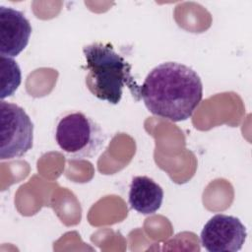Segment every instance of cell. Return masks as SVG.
I'll return each mask as SVG.
<instances>
[{"label": "cell", "instance_id": "3957f363", "mask_svg": "<svg viewBox=\"0 0 252 252\" xmlns=\"http://www.w3.org/2000/svg\"><path fill=\"white\" fill-rule=\"evenodd\" d=\"M55 141L69 159L92 158L103 148L106 136L101 127L81 111L61 115L55 127Z\"/></svg>", "mask_w": 252, "mask_h": 252}, {"label": "cell", "instance_id": "277c9868", "mask_svg": "<svg viewBox=\"0 0 252 252\" xmlns=\"http://www.w3.org/2000/svg\"><path fill=\"white\" fill-rule=\"evenodd\" d=\"M33 144V123L21 106L0 101V158L24 157Z\"/></svg>", "mask_w": 252, "mask_h": 252}, {"label": "cell", "instance_id": "7a4b0ae2", "mask_svg": "<svg viewBox=\"0 0 252 252\" xmlns=\"http://www.w3.org/2000/svg\"><path fill=\"white\" fill-rule=\"evenodd\" d=\"M86 59V85L93 95L111 104H117L127 87L139 100L141 86L132 76V66L114 51L109 43L94 42L83 47Z\"/></svg>", "mask_w": 252, "mask_h": 252}, {"label": "cell", "instance_id": "52a82bcc", "mask_svg": "<svg viewBox=\"0 0 252 252\" xmlns=\"http://www.w3.org/2000/svg\"><path fill=\"white\" fill-rule=\"evenodd\" d=\"M163 201L162 188L152 178L135 176L130 184L128 202L130 207L143 215L155 214Z\"/></svg>", "mask_w": 252, "mask_h": 252}, {"label": "cell", "instance_id": "5b68a950", "mask_svg": "<svg viewBox=\"0 0 252 252\" xmlns=\"http://www.w3.org/2000/svg\"><path fill=\"white\" fill-rule=\"evenodd\" d=\"M246 236V227L238 218L218 214L206 222L200 239L209 252H236L242 248Z\"/></svg>", "mask_w": 252, "mask_h": 252}, {"label": "cell", "instance_id": "6da1fadb", "mask_svg": "<svg viewBox=\"0 0 252 252\" xmlns=\"http://www.w3.org/2000/svg\"><path fill=\"white\" fill-rule=\"evenodd\" d=\"M140 94L151 113L180 122L191 117L200 104L203 84L192 68L177 62H164L150 71Z\"/></svg>", "mask_w": 252, "mask_h": 252}, {"label": "cell", "instance_id": "ba28073f", "mask_svg": "<svg viewBox=\"0 0 252 252\" xmlns=\"http://www.w3.org/2000/svg\"><path fill=\"white\" fill-rule=\"evenodd\" d=\"M0 73H1V92L0 97L12 95L19 88L22 81L21 69L18 63L12 58L0 55Z\"/></svg>", "mask_w": 252, "mask_h": 252}, {"label": "cell", "instance_id": "8992f818", "mask_svg": "<svg viewBox=\"0 0 252 252\" xmlns=\"http://www.w3.org/2000/svg\"><path fill=\"white\" fill-rule=\"evenodd\" d=\"M31 34V23L23 12L0 6V55H19L27 47Z\"/></svg>", "mask_w": 252, "mask_h": 252}]
</instances>
